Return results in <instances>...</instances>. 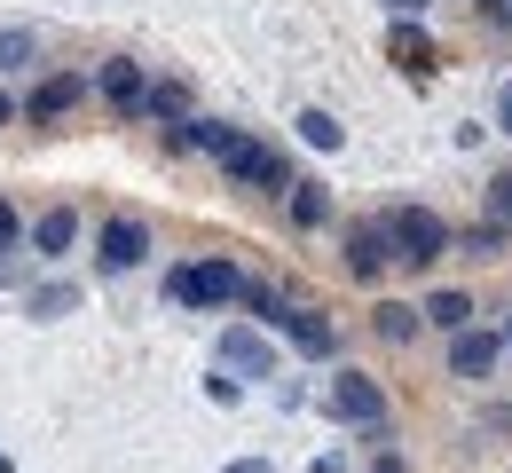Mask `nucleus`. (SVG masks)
Instances as JSON below:
<instances>
[{
    "instance_id": "nucleus-1",
    "label": "nucleus",
    "mask_w": 512,
    "mask_h": 473,
    "mask_svg": "<svg viewBox=\"0 0 512 473\" xmlns=\"http://www.w3.org/2000/svg\"><path fill=\"white\" fill-rule=\"evenodd\" d=\"M442 253H449V221H442V213H426V205H402V213H394V261L434 269Z\"/></svg>"
},
{
    "instance_id": "nucleus-2",
    "label": "nucleus",
    "mask_w": 512,
    "mask_h": 473,
    "mask_svg": "<svg viewBox=\"0 0 512 473\" xmlns=\"http://www.w3.org/2000/svg\"><path fill=\"white\" fill-rule=\"evenodd\" d=\"M166 292H174L182 308H221V300H245V276L229 269V261H197V269L166 276Z\"/></svg>"
},
{
    "instance_id": "nucleus-3",
    "label": "nucleus",
    "mask_w": 512,
    "mask_h": 473,
    "mask_svg": "<svg viewBox=\"0 0 512 473\" xmlns=\"http://www.w3.org/2000/svg\"><path fill=\"white\" fill-rule=\"evenodd\" d=\"M221 166H229L237 182H253V190H292V174H284V158H276L268 142L237 135V127H229V142H221Z\"/></svg>"
},
{
    "instance_id": "nucleus-4",
    "label": "nucleus",
    "mask_w": 512,
    "mask_h": 473,
    "mask_svg": "<svg viewBox=\"0 0 512 473\" xmlns=\"http://www.w3.org/2000/svg\"><path fill=\"white\" fill-rule=\"evenodd\" d=\"M331 418H339V426H379L386 418V387L363 379V371H339V379H331Z\"/></svg>"
},
{
    "instance_id": "nucleus-5",
    "label": "nucleus",
    "mask_w": 512,
    "mask_h": 473,
    "mask_svg": "<svg viewBox=\"0 0 512 473\" xmlns=\"http://www.w3.org/2000/svg\"><path fill=\"white\" fill-rule=\"evenodd\" d=\"M386 261H394V221H363V229L347 237V269L363 276V284H379Z\"/></svg>"
},
{
    "instance_id": "nucleus-6",
    "label": "nucleus",
    "mask_w": 512,
    "mask_h": 473,
    "mask_svg": "<svg viewBox=\"0 0 512 473\" xmlns=\"http://www.w3.org/2000/svg\"><path fill=\"white\" fill-rule=\"evenodd\" d=\"M79 95H87V87H79V71H56V79H40V87H32V103H24V111H32L40 127H56V119L79 111Z\"/></svg>"
},
{
    "instance_id": "nucleus-7",
    "label": "nucleus",
    "mask_w": 512,
    "mask_h": 473,
    "mask_svg": "<svg viewBox=\"0 0 512 473\" xmlns=\"http://www.w3.org/2000/svg\"><path fill=\"white\" fill-rule=\"evenodd\" d=\"M95 245H103V269H134V261L150 253V229H142L134 213H119V221H103V237H95Z\"/></svg>"
},
{
    "instance_id": "nucleus-8",
    "label": "nucleus",
    "mask_w": 512,
    "mask_h": 473,
    "mask_svg": "<svg viewBox=\"0 0 512 473\" xmlns=\"http://www.w3.org/2000/svg\"><path fill=\"white\" fill-rule=\"evenodd\" d=\"M103 95H111L119 119H142V111H150V79H142V64H103Z\"/></svg>"
},
{
    "instance_id": "nucleus-9",
    "label": "nucleus",
    "mask_w": 512,
    "mask_h": 473,
    "mask_svg": "<svg viewBox=\"0 0 512 473\" xmlns=\"http://www.w3.org/2000/svg\"><path fill=\"white\" fill-rule=\"evenodd\" d=\"M457 347H449V363H457V379H489L497 371V355H505V339L497 332H449Z\"/></svg>"
},
{
    "instance_id": "nucleus-10",
    "label": "nucleus",
    "mask_w": 512,
    "mask_h": 473,
    "mask_svg": "<svg viewBox=\"0 0 512 473\" xmlns=\"http://www.w3.org/2000/svg\"><path fill=\"white\" fill-rule=\"evenodd\" d=\"M386 48H394V64H410V71L434 64V40L418 32V16H394V24H386Z\"/></svg>"
},
{
    "instance_id": "nucleus-11",
    "label": "nucleus",
    "mask_w": 512,
    "mask_h": 473,
    "mask_svg": "<svg viewBox=\"0 0 512 473\" xmlns=\"http://www.w3.org/2000/svg\"><path fill=\"white\" fill-rule=\"evenodd\" d=\"M71 237H79V213H64V205H56V213H40V221H32V245H40V253H48V261H56V253H71Z\"/></svg>"
},
{
    "instance_id": "nucleus-12",
    "label": "nucleus",
    "mask_w": 512,
    "mask_h": 473,
    "mask_svg": "<svg viewBox=\"0 0 512 473\" xmlns=\"http://www.w3.org/2000/svg\"><path fill=\"white\" fill-rule=\"evenodd\" d=\"M221 355H229L237 371H268V339L245 332V324H237V332H221Z\"/></svg>"
},
{
    "instance_id": "nucleus-13",
    "label": "nucleus",
    "mask_w": 512,
    "mask_h": 473,
    "mask_svg": "<svg viewBox=\"0 0 512 473\" xmlns=\"http://www.w3.org/2000/svg\"><path fill=\"white\" fill-rule=\"evenodd\" d=\"M276 332H292L300 355H331V332H323L316 316H300V308H284V324H276Z\"/></svg>"
},
{
    "instance_id": "nucleus-14",
    "label": "nucleus",
    "mask_w": 512,
    "mask_h": 473,
    "mask_svg": "<svg viewBox=\"0 0 512 473\" xmlns=\"http://www.w3.org/2000/svg\"><path fill=\"white\" fill-rule=\"evenodd\" d=\"M465 316H473L465 292H434V300H426V324H442V332H465Z\"/></svg>"
},
{
    "instance_id": "nucleus-15",
    "label": "nucleus",
    "mask_w": 512,
    "mask_h": 473,
    "mask_svg": "<svg viewBox=\"0 0 512 473\" xmlns=\"http://www.w3.org/2000/svg\"><path fill=\"white\" fill-rule=\"evenodd\" d=\"M339 135H347V127H339L331 111H300V142H308V150H339Z\"/></svg>"
},
{
    "instance_id": "nucleus-16",
    "label": "nucleus",
    "mask_w": 512,
    "mask_h": 473,
    "mask_svg": "<svg viewBox=\"0 0 512 473\" xmlns=\"http://www.w3.org/2000/svg\"><path fill=\"white\" fill-rule=\"evenodd\" d=\"M371 324H379V339H394V347H402V339L418 332V308H402V300H386V308L371 316Z\"/></svg>"
},
{
    "instance_id": "nucleus-17",
    "label": "nucleus",
    "mask_w": 512,
    "mask_h": 473,
    "mask_svg": "<svg viewBox=\"0 0 512 473\" xmlns=\"http://www.w3.org/2000/svg\"><path fill=\"white\" fill-rule=\"evenodd\" d=\"M292 221H300V229H316V221H323V190H316V182H292Z\"/></svg>"
},
{
    "instance_id": "nucleus-18",
    "label": "nucleus",
    "mask_w": 512,
    "mask_h": 473,
    "mask_svg": "<svg viewBox=\"0 0 512 473\" xmlns=\"http://www.w3.org/2000/svg\"><path fill=\"white\" fill-rule=\"evenodd\" d=\"M32 64V32H0V71H24Z\"/></svg>"
},
{
    "instance_id": "nucleus-19",
    "label": "nucleus",
    "mask_w": 512,
    "mask_h": 473,
    "mask_svg": "<svg viewBox=\"0 0 512 473\" xmlns=\"http://www.w3.org/2000/svg\"><path fill=\"white\" fill-rule=\"evenodd\" d=\"M245 308H253L260 324H284V300H276L268 284H245Z\"/></svg>"
},
{
    "instance_id": "nucleus-20",
    "label": "nucleus",
    "mask_w": 512,
    "mask_h": 473,
    "mask_svg": "<svg viewBox=\"0 0 512 473\" xmlns=\"http://www.w3.org/2000/svg\"><path fill=\"white\" fill-rule=\"evenodd\" d=\"M150 111L158 119H182V87H150Z\"/></svg>"
},
{
    "instance_id": "nucleus-21",
    "label": "nucleus",
    "mask_w": 512,
    "mask_h": 473,
    "mask_svg": "<svg viewBox=\"0 0 512 473\" xmlns=\"http://www.w3.org/2000/svg\"><path fill=\"white\" fill-rule=\"evenodd\" d=\"M16 237H24V221H16V205H0V253H8Z\"/></svg>"
},
{
    "instance_id": "nucleus-22",
    "label": "nucleus",
    "mask_w": 512,
    "mask_h": 473,
    "mask_svg": "<svg viewBox=\"0 0 512 473\" xmlns=\"http://www.w3.org/2000/svg\"><path fill=\"white\" fill-rule=\"evenodd\" d=\"M386 8H394V16H426L434 0H386Z\"/></svg>"
},
{
    "instance_id": "nucleus-23",
    "label": "nucleus",
    "mask_w": 512,
    "mask_h": 473,
    "mask_svg": "<svg viewBox=\"0 0 512 473\" xmlns=\"http://www.w3.org/2000/svg\"><path fill=\"white\" fill-rule=\"evenodd\" d=\"M489 16H497V24L512 32V0H489Z\"/></svg>"
},
{
    "instance_id": "nucleus-24",
    "label": "nucleus",
    "mask_w": 512,
    "mask_h": 473,
    "mask_svg": "<svg viewBox=\"0 0 512 473\" xmlns=\"http://www.w3.org/2000/svg\"><path fill=\"white\" fill-rule=\"evenodd\" d=\"M497 111H505V127H512V79H505V87H497Z\"/></svg>"
},
{
    "instance_id": "nucleus-25",
    "label": "nucleus",
    "mask_w": 512,
    "mask_h": 473,
    "mask_svg": "<svg viewBox=\"0 0 512 473\" xmlns=\"http://www.w3.org/2000/svg\"><path fill=\"white\" fill-rule=\"evenodd\" d=\"M229 473H268V466H260V458H237V466H229Z\"/></svg>"
},
{
    "instance_id": "nucleus-26",
    "label": "nucleus",
    "mask_w": 512,
    "mask_h": 473,
    "mask_svg": "<svg viewBox=\"0 0 512 473\" xmlns=\"http://www.w3.org/2000/svg\"><path fill=\"white\" fill-rule=\"evenodd\" d=\"M8 119H16V95H0V127H8Z\"/></svg>"
},
{
    "instance_id": "nucleus-27",
    "label": "nucleus",
    "mask_w": 512,
    "mask_h": 473,
    "mask_svg": "<svg viewBox=\"0 0 512 473\" xmlns=\"http://www.w3.org/2000/svg\"><path fill=\"white\" fill-rule=\"evenodd\" d=\"M371 473H402V466H394V458H379V466H371Z\"/></svg>"
},
{
    "instance_id": "nucleus-28",
    "label": "nucleus",
    "mask_w": 512,
    "mask_h": 473,
    "mask_svg": "<svg viewBox=\"0 0 512 473\" xmlns=\"http://www.w3.org/2000/svg\"><path fill=\"white\" fill-rule=\"evenodd\" d=\"M0 473H16V466H8V458H0Z\"/></svg>"
},
{
    "instance_id": "nucleus-29",
    "label": "nucleus",
    "mask_w": 512,
    "mask_h": 473,
    "mask_svg": "<svg viewBox=\"0 0 512 473\" xmlns=\"http://www.w3.org/2000/svg\"><path fill=\"white\" fill-rule=\"evenodd\" d=\"M505 339H512V332H505Z\"/></svg>"
}]
</instances>
